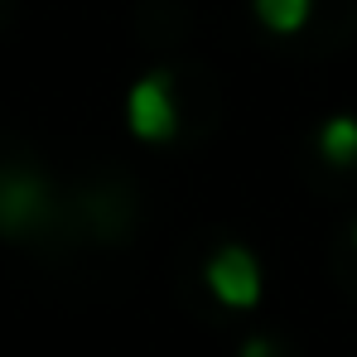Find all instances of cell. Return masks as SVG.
<instances>
[{"mask_svg": "<svg viewBox=\"0 0 357 357\" xmlns=\"http://www.w3.org/2000/svg\"><path fill=\"white\" fill-rule=\"evenodd\" d=\"M208 295L218 299L222 309H256L261 304V290H266V275H261V261L246 251V246H218L208 256Z\"/></svg>", "mask_w": 357, "mask_h": 357, "instance_id": "1", "label": "cell"}, {"mask_svg": "<svg viewBox=\"0 0 357 357\" xmlns=\"http://www.w3.org/2000/svg\"><path fill=\"white\" fill-rule=\"evenodd\" d=\"M126 126H130L135 140H150V145L169 140L178 130V107H174L169 73H150V77H140L126 92Z\"/></svg>", "mask_w": 357, "mask_h": 357, "instance_id": "2", "label": "cell"}, {"mask_svg": "<svg viewBox=\"0 0 357 357\" xmlns=\"http://www.w3.org/2000/svg\"><path fill=\"white\" fill-rule=\"evenodd\" d=\"M49 208V188L24 169H5L0 174V227L5 232H20L29 222H39Z\"/></svg>", "mask_w": 357, "mask_h": 357, "instance_id": "3", "label": "cell"}, {"mask_svg": "<svg viewBox=\"0 0 357 357\" xmlns=\"http://www.w3.org/2000/svg\"><path fill=\"white\" fill-rule=\"evenodd\" d=\"M319 155L328 165H357V121L353 116H328L319 130Z\"/></svg>", "mask_w": 357, "mask_h": 357, "instance_id": "4", "label": "cell"}, {"mask_svg": "<svg viewBox=\"0 0 357 357\" xmlns=\"http://www.w3.org/2000/svg\"><path fill=\"white\" fill-rule=\"evenodd\" d=\"M309 5L314 0H256V20L271 34H299L309 20Z\"/></svg>", "mask_w": 357, "mask_h": 357, "instance_id": "5", "label": "cell"}, {"mask_svg": "<svg viewBox=\"0 0 357 357\" xmlns=\"http://www.w3.org/2000/svg\"><path fill=\"white\" fill-rule=\"evenodd\" d=\"M241 357H275V343H266V338H251V343L241 348Z\"/></svg>", "mask_w": 357, "mask_h": 357, "instance_id": "6", "label": "cell"}, {"mask_svg": "<svg viewBox=\"0 0 357 357\" xmlns=\"http://www.w3.org/2000/svg\"><path fill=\"white\" fill-rule=\"evenodd\" d=\"M353 246H357V227H353Z\"/></svg>", "mask_w": 357, "mask_h": 357, "instance_id": "7", "label": "cell"}]
</instances>
